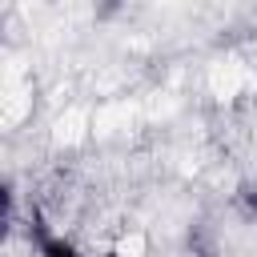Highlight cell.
Wrapping results in <instances>:
<instances>
[{
	"label": "cell",
	"instance_id": "6da1fadb",
	"mask_svg": "<svg viewBox=\"0 0 257 257\" xmlns=\"http://www.w3.org/2000/svg\"><path fill=\"white\" fill-rule=\"evenodd\" d=\"M36 253L40 257H80L68 237H52V233H36Z\"/></svg>",
	"mask_w": 257,
	"mask_h": 257
}]
</instances>
